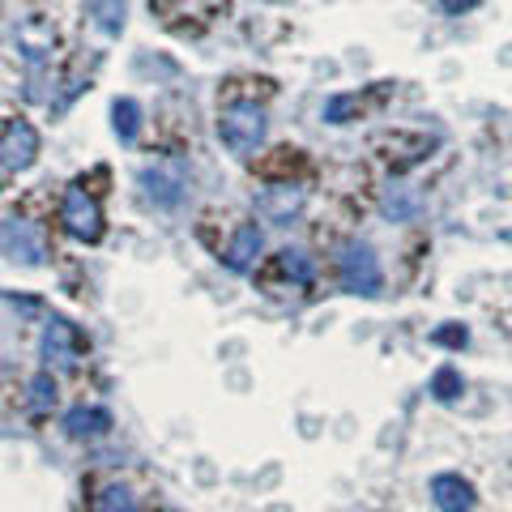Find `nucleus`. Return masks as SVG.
I'll return each instance as SVG.
<instances>
[{
  "label": "nucleus",
  "mask_w": 512,
  "mask_h": 512,
  "mask_svg": "<svg viewBox=\"0 0 512 512\" xmlns=\"http://www.w3.org/2000/svg\"><path fill=\"white\" fill-rule=\"evenodd\" d=\"M60 222H64V231H69L73 239H82V244H99L103 239V210H99V201H94L86 188L64 192Z\"/></svg>",
  "instance_id": "nucleus-5"
},
{
  "label": "nucleus",
  "mask_w": 512,
  "mask_h": 512,
  "mask_svg": "<svg viewBox=\"0 0 512 512\" xmlns=\"http://www.w3.org/2000/svg\"><path fill=\"white\" fill-rule=\"evenodd\" d=\"M111 133H116L124 146H133L141 133V103L137 99H116L111 103Z\"/></svg>",
  "instance_id": "nucleus-12"
},
{
  "label": "nucleus",
  "mask_w": 512,
  "mask_h": 512,
  "mask_svg": "<svg viewBox=\"0 0 512 512\" xmlns=\"http://www.w3.org/2000/svg\"><path fill=\"white\" fill-rule=\"evenodd\" d=\"M466 338H470V333L466 329H436V333H431V342H436V346H466Z\"/></svg>",
  "instance_id": "nucleus-20"
},
{
  "label": "nucleus",
  "mask_w": 512,
  "mask_h": 512,
  "mask_svg": "<svg viewBox=\"0 0 512 512\" xmlns=\"http://www.w3.org/2000/svg\"><path fill=\"white\" fill-rule=\"evenodd\" d=\"M483 0H440V9L448 13V18H461V13H474Z\"/></svg>",
  "instance_id": "nucleus-21"
},
{
  "label": "nucleus",
  "mask_w": 512,
  "mask_h": 512,
  "mask_svg": "<svg viewBox=\"0 0 512 512\" xmlns=\"http://www.w3.org/2000/svg\"><path fill=\"white\" fill-rule=\"evenodd\" d=\"M86 5H90L94 26H99L107 39H120L124 18H128V0H86Z\"/></svg>",
  "instance_id": "nucleus-13"
},
{
  "label": "nucleus",
  "mask_w": 512,
  "mask_h": 512,
  "mask_svg": "<svg viewBox=\"0 0 512 512\" xmlns=\"http://www.w3.org/2000/svg\"><path fill=\"white\" fill-rule=\"evenodd\" d=\"M431 504H436L440 512H474L478 495L470 487V478H461V474H436V478H431Z\"/></svg>",
  "instance_id": "nucleus-9"
},
{
  "label": "nucleus",
  "mask_w": 512,
  "mask_h": 512,
  "mask_svg": "<svg viewBox=\"0 0 512 512\" xmlns=\"http://www.w3.org/2000/svg\"><path fill=\"white\" fill-rule=\"evenodd\" d=\"M64 431H69L73 440H99L111 431V414L99 406H73L64 414Z\"/></svg>",
  "instance_id": "nucleus-11"
},
{
  "label": "nucleus",
  "mask_w": 512,
  "mask_h": 512,
  "mask_svg": "<svg viewBox=\"0 0 512 512\" xmlns=\"http://www.w3.org/2000/svg\"><path fill=\"white\" fill-rule=\"evenodd\" d=\"M0 252H5L13 265L39 269L47 261V235H43L39 222L5 218V222H0Z\"/></svg>",
  "instance_id": "nucleus-2"
},
{
  "label": "nucleus",
  "mask_w": 512,
  "mask_h": 512,
  "mask_svg": "<svg viewBox=\"0 0 512 512\" xmlns=\"http://www.w3.org/2000/svg\"><path fill=\"white\" fill-rule=\"evenodd\" d=\"M461 389H466V380H461L457 367H440V372L431 376V393H436V402H457Z\"/></svg>",
  "instance_id": "nucleus-17"
},
{
  "label": "nucleus",
  "mask_w": 512,
  "mask_h": 512,
  "mask_svg": "<svg viewBox=\"0 0 512 512\" xmlns=\"http://www.w3.org/2000/svg\"><path fill=\"white\" fill-rule=\"evenodd\" d=\"M141 188L146 197L158 205V210H175L184 201V188H188V171L184 163H154L141 171Z\"/></svg>",
  "instance_id": "nucleus-6"
},
{
  "label": "nucleus",
  "mask_w": 512,
  "mask_h": 512,
  "mask_svg": "<svg viewBox=\"0 0 512 512\" xmlns=\"http://www.w3.org/2000/svg\"><path fill=\"white\" fill-rule=\"evenodd\" d=\"M94 512H137V495L120 483H111L94 495Z\"/></svg>",
  "instance_id": "nucleus-15"
},
{
  "label": "nucleus",
  "mask_w": 512,
  "mask_h": 512,
  "mask_svg": "<svg viewBox=\"0 0 512 512\" xmlns=\"http://www.w3.org/2000/svg\"><path fill=\"white\" fill-rule=\"evenodd\" d=\"M278 265H282V274L291 278L295 286H308V282L316 278V269H312V261H308V252H299V248H286V252L278 256Z\"/></svg>",
  "instance_id": "nucleus-16"
},
{
  "label": "nucleus",
  "mask_w": 512,
  "mask_h": 512,
  "mask_svg": "<svg viewBox=\"0 0 512 512\" xmlns=\"http://www.w3.org/2000/svg\"><path fill=\"white\" fill-rule=\"evenodd\" d=\"M39 158V128L30 120H9L0 128V163L9 171H26Z\"/></svg>",
  "instance_id": "nucleus-7"
},
{
  "label": "nucleus",
  "mask_w": 512,
  "mask_h": 512,
  "mask_svg": "<svg viewBox=\"0 0 512 512\" xmlns=\"http://www.w3.org/2000/svg\"><path fill=\"white\" fill-rule=\"evenodd\" d=\"M359 107V94H333V99L325 103V120L329 124H346V116Z\"/></svg>",
  "instance_id": "nucleus-19"
},
{
  "label": "nucleus",
  "mask_w": 512,
  "mask_h": 512,
  "mask_svg": "<svg viewBox=\"0 0 512 512\" xmlns=\"http://www.w3.org/2000/svg\"><path fill=\"white\" fill-rule=\"evenodd\" d=\"M30 406H35V410H52L56 406V380H52V372H39L35 380H30Z\"/></svg>",
  "instance_id": "nucleus-18"
},
{
  "label": "nucleus",
  "mask_w": 512,
  "mask_h": 512,
  "mask_svg": "<svg viewBox=\"0 0 512 512\" xmlns=\"http://www.w3.org/2000/svg\"><path fill=\"white\" fill-rule=\"evenodd\" d=\"M338 278L350 295H363V299H376L380 286H384V274H380V261L376 252L367 244H346L342 256H338Z\"/></svg>",
  "instance_id": "nucleus-3"
},
{
  "label": "nucleus",
  "mask_w": 512,
  "mask_h": 512,
  "mask_svg": "<svg viewBox=\"0 0 512 512\" xmlns=\"http://www.w3.org/2000/svg\"><path fill=\"white\" fill-rule=\"evenodd\" d=\"M303 205H308V192H303L299 184H269L261 197H256V214L282 227V222H291Z\"/></svg>",
  "instance_id": "nucleus-8"
},
{
  "label": "nucleus",
  "mask_w": 512,
  "mask_h": 512,
  "mask_svg": "<svg viewBox=\"0 0 512 512\" xmlns=\"http://www.w3.org/2000/svg\"><path fill=\"white\" fill-rule=\"evenodd\" d=\"M265 133H269V116H265V107H256V103H235V107L222 111V120H218L222 146H227L231 154H239V158L261 150Z\"/></svg>",
  "instance_id": "nucleus-1"
},
{
  "label": "nucleus",
  "mask_w": 512,
  "mask_h": 512,
  "mask_svg": "<svg viewBox=\"0 0 512 512\" xmlns=\"http://www.w3.org/2000/svg\"><path fill=\"white\" fill-rule=\"evenodd\" d=\"M261 252H265V231L256 227V222H244V227L235 231V239H231V248H227V256H222V261H227L231 274H248Z\"/></svg>",
  "instance_id": "nucleus-10"
},
{
  "label": "nucleus",
  "mask_w": 512,
  "mask_h": 512,
  "mask_svg": "<svg viewBox=\"0 0 512 512\" xmlns=\"http://www.w3.org/2000/svg\"><path fill=\"white\" fill-rule=\"evenodd\" d=\"M39 355H43V363H47V372H52V367H56V372H73L77 359H82V333H77L73 320L47 316Z\"/></svg>",
  "instance_id": "nucleus-4"
},
{
  "label": "nucleus",
  "mask_w": 512,
  "mask_h": 512,
  "mask_svg": "<svg viewBox=\"0 0 512 512\" xmlns=\"http://www.w3.org/2000/svg\"><path fill=\"white\" fill-rule=\"evenodd\" d=\"M380 210H384V218L402 222V218H410L414 210H419V197H414L410 188H402V184H389V192H384V201H380Z\"/></svg>",
  "instance_id": "nucleus-14"
}]
</instances>
